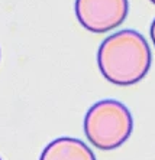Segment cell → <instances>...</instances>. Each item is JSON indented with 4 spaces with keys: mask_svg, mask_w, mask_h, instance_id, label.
Here are the masks:
<instances>
[{
    "mask_svg": "<svg viewBox=\"0 0 155 160\" xmlns=\"http://www.w3.org/2000/svg\"><path fill=\"white\" fill-rule=\"evenodd\" d=\"M149 35H151V41H152V43H154V46H155V19L152 20V23H151V29H149Z\"/></svg>",
    "mask_w": 155,
    "mask_h": 160,
    "instance_id": "obj_5",
    "label": "cell"
},
{
    "mask_svg": "<svg viewBox=\"0 0 155 160\" xmlns=\"http://www.w3.org/2000/svg\"><path fill=\"white\" fill-rule=\"evenodd\" d=\"M76 16L80 25L91 33H104L116 29L126 20L128 0H76Z\"/></svg>",
    "mask_w": 155,
    "mask_h": 160,
    "instance_id": "obj_3",
    "label": "cell"
},
{
    "mask_svg": "<svg viewBox=\"0 0 155 160\" xmlns=\"http://www.w3.org/2000/svg\"><path fill=\"white\" fill-rule=\"evenodd\" d=\"M152 55L145 36L125 29L107 36L97 51V65L109 82L129 87L139 82L149 72Z\"/></svg>",
    "mask_w": 155,
    "mask_h": 160,
    "instance_id": "obj_1",
    "label": "cell"
},
{
    "mask_svg": "<svg viewBox=\"0 0 155 160\" xmlns=\"http://www.w3.org/2000/svg\"><path fill=\"white\" fill-rule=\"evenodd\" d=\"M0 160H2V159H0Z\"/></svg>",
    "mask_w": 155,
    "mask_h": 160,
    "instance_id": "obj_7",
    "label": "cell"
},
{
    "mask_svg": "<svg viewBox=\"0 0 155 160\" xmlns=\"http://www.w3.org/2000/svg\"><path fill=\"white\" fill-rule=\"evenodd\" d=\"M133 118L120 101L102 100L88 108L84 117V133L91 144L100 150H115L131 137Z\"/></svg>",
    "mask_w": 155,
    "mask_h": 160,
    "instance_id": "obj_2",
    "label": "cell"
},
{
    "mask_svg": "<svg viewBox=\"0 0 155 160\" xmlns=\"http://www.w3.org/2000/svg\"><path fill=\"white\" fill-rule=\"evenodd\" d=\"M149 2H151V3H154V4H155V0H149Z\"/></svg>",
    "mask_w": 155,
    "mask_h": 160,
    "instance_id": "obj_6",
    "label": "cell"
},
{
    "mask_svg": "<svg viewBox=\"0 0 155 160\" xmlns=\"http://www.w3.org/2000/svg\"><path fill=\"white\" fill-rule=\"evenodd\" d=\"M39 160H96L87 144L74 137H58L46 144Z\"/></svg>",
    "mask_w": 155,
    "mask_h": 160,
    "instance_id": "obj_4",
    "label": "cell"
}]
</instances>
